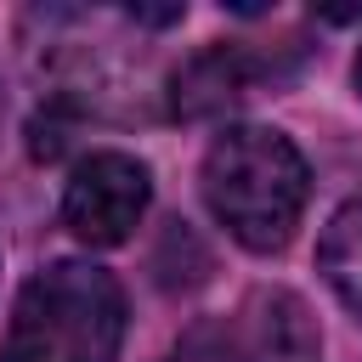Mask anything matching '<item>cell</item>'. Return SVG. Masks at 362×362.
Wrapping results in <instances>:
<instances>
[{"instance_id":"1","label":"cell","mask_w":362,"mask_h":362,"mask_svg":"<svg viewBox=\"0 0 362 362\" xmlns=\"http://www.w3.org/2000/svg\"><path fill=\"white\" fill-rule=\"evenodd\" d=\"M198 181H204L209 215L249 255L288 249V238H294V226L305 215V198H311V170H305L300 147L272 124L221 130L209 141V153H204Z\"/></svg>"},{"instance_id":"2","label":"cell","mask_w":362,"mask_h":362,"mask_svg":"<svg viewBox=\"0 0 362 362\" xmlns=\"http://www.w3.org/2000/svg\"><path fill=\"white\" fill-rule=\"evenodd\" d=\"M124 288L107 266L51 260L11 305L0 362H119Z\"/></svg>"},{"instance_id":"3","label":"cell","mask_w":362,"mask_h":362,"mask_svg":"<svg viewBox=\"0 0 362 362\" xmlns=\"http://www.w3.org/2000/svg\"><path fill=\"white\" fill-rule=\"evenodd\" d=\"M322 334L294 288L260 283L232 311L198 317L158 362H317Z\"/></svg>"},{"instance_id":"4","label":"cell","mask_w":362,"mask_h":362,"mask_svg":"<svg viewBox=\"0 0 362 362\" xmlns=\"http://www.w3.org/2000/svg\"><path fill=\"white\" fill-rule=\"evenodd\" d=\"M147 198H153L147 164L107 147V153H90L74 164V175L62 187V226L90 249H113L136 232V221L147 215Z\"/></svg>"},{"instance_id":"5","label":"cell","mask_w":362,"mask_h":362,"mask_svg":"<svg viewBox=\"0 0 362 362\" xmlns=\"http://www.w3.org/2000/svg\"><path fill=\"white\" fill-rule=\"evenodd\" d=\"M266 57L249 51V45H209L198 51L187 68H175L170 79V107L181 119H209V113H226L232 102H243L260 79H266Z\"/></svg>"},{"instance_id":"6","label":"cell","mask_w":362,"mask_h":362,"mask_svg":"<svg viewBox=\"0 0 362 362\" xmlns=\"http://www.w3.org/2000/svg\"><path fill=\"white\" fill-rule=\"evenodd\" d=\"M317 272L334 288V300L362 322V198H351L345 209H334V221L322 226Z\"/></svg>"},{"instance_id":"7","label":"cell","mask_w":362,"mask_h":362,"mask_svg":"<svg viewBox=\"0 0 362 362\" xmlns=\"http://www.w3.org/2000/svg\"><path fill=\"white\" fill-rule=\"evenodd\" d=\"M356 96H362V51H356Z\"/></svg>"}]
</instances>
